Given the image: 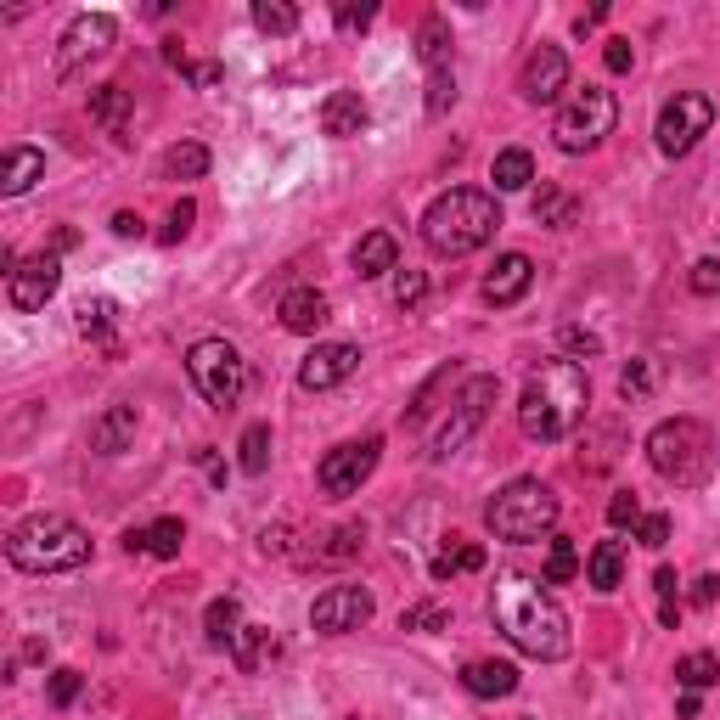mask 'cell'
Masks as SVG:
<instances>
[{
  "mask_svg": "<svg viewBox=\"0 0 720 720\" xmlns=\"http://www.w3.org/2000/svg\"><path fill=\"white\" fill-rule=\"evenodd\" d=\"M490 613H496L501 637H507L518 653H529V659H540V664L569 659V619H563V608L547 597V586H540V580L501 574V586H496V597H490Z\"/></svg>",
  "mask_w": 720,
  "mask_h": 720,
  "instance_id": "1",
  "label": "cell"
},
{
  "mask_svg": "<svg viewBox=\"0 0 720 720\" xmlns=\"http://www.w3.org/2000/svg\"><path fill=\"white\" fill-rule=\"evenodd\" d=\"M586 406H591V378L580 360H540L518 400V428L540 444H558L580 428Z\"/></svg>",
  "mask_w": 720,
  "mask_h": 720,
  "instance_id": "2",
  "label": "cell"
},
{
  "mask_svg": "<svg viewBox=\"0 0 720 720\" xmlns=\"http://www.w3.org/2000/svg\"><path fill=\"white\" fill-rule=\"evenodd\" d=\"M501 226V209L490 192H473V187H457V192H444L428 203L422 214V242L433 259H468L479 253Z\"/></svg>",
  "mask_w": 720,
  "mask_h": 720,
  "instance_id": "3",
  "label": "cell"
},
{
  "mask_svg": "<svg viewBox=\"0 0 720 720\" xmlns=\"http://www.w3.org/2000/svg\"><path fill=\"white\" fill-rule=\"evenodd\" d=\"M7 563L23 574H68L90 563V534L62 512H34L7 534Z\"/></svg>",
  "mask_w": 720,
  "mask_h": 720,
  "instance_id": "4",
  "label": "cell"
},
{
  "mask_svg": "<svg viewBox=\"0 0 720 720\" xmlns=\"http://www.w3.org/2000/svg\"><path fill=\"white\" fill-rule=\"evenodd\" d=\"M648 462H653L659 479H670L681 490L703 484V473L714 462V439H709V428L698 417H670V422H659L648 433Z\"/></svg>",
  "mask_w": 720,
  "mask_h": 720,
  "instance_id": "5",
  "label": "cell"
},
{
  "mask_svg": "<svg viewBox=\"0 0 720 720\" xmlns=\"http://www.w3.org/2000/svg\"><path fill=\"white\" fill-rule=\"evenodd\" d=\"M484 523L501 540H540V534H552V523H558V496L540 484V479H512L484 507Z\"/></svg>",
  "mask_w": 720,
  "mask_h": 720,
  "instance_id": "6",
  "label": "cell"
},
{
  "mask_svg": "<svg viewBox=\"0 0 720 720\" xmlns=\"http://www.w3.org/2000/svg\"><path fill=\"white\" fill-rule=\"evenodd\" d=\"M613 124H619L613 90L586 84V90H574V97L563 102V113H558V124H552V141H558L563 152H591V147H602V136H613Z\"/></svg>",
  "mask_w": 720,
  "mask_h": 720,
  "instance_id": "7",
  "label": "cell"
},
{
  "mask_svg": "<svg viewBox=\"0 0 720 720\" xmlns=\"http://www.w3.org/2000/svg\"><path fill=\"white\" fill-rule=\"evenodd\" d=\"M187 372H192L198 394H203L209 406H220V411H231V406L242 400V389H248V367H242V354H237L226 338L192 343V349H187Z\"/></svg>",
  "mask_w": 720,
  "mask_h": 720,
  "instance_id": "8",
  "label": "cell"
},
{
  "mask_svg": "<svg viewBox=\"0 0 720 720\" xmlns=\"http://www.w3.org/2000/svg\"><path fill=\"white\" fill-rule=\"evenodd\" d=\"M113 40H119V23H113L108 12L73 18V23L62 29V40H57V79H79L84 62H97V57L113 51Z\"/></svg>",
  "mask_w": 720,
  "mask_h": 720,
  "instance_id": "9",
  "label": "cell"
},
{
  "mask_svg": "<svg viewBox=\"0 0 720 720\" xmlns=\"http://www.w3.org/2000/svg\"><path fill=\"white\" fill-rule=\"evenodd\" d=\"M496 389H501V383H496V378H484V372L462 383L457 411H450V422L433 433V457H457V450H462V444L484 428V417H490V406H496Z\"/></svg>",
  "mask_w": 720,
  "mask_h": 720,
  "instance_id": "10",
  "label": "cell"
},
{
  "mask_svg": "<svg viewBox=\"0 0 720 720\" xmlns=\"http://www.w3.org/2000/svg\"><path fill=\"white\" fill-rule=\"evenodd\" d=\"M709 124H714V102L703 97V90H681V97L659 113V152H670V158H681V152H692L703 136H709Z\"/></svg>",
  "mask_w": 720,
  "mask_h": 720,
  "instance_id": "11",
  "label": "cell"
},
{
  "mask_svg": "<svg viewBox=\"0 0 720 720\" xmlns=\"http://www.w3.org/2000/svg\"><path fill=\"white\" fill-rule=\"evenodd\" d=\"M378 457H383V439H378V433H372V439H354V444H338V450H327V457H321L316 479H321L327 496H354L360 484L372 479Z\"/></svg>",
  "mask_w": 720,
  "mask_h": 720,
  "instance_id": "12",
  "label": "cell"
},
{
  "mask_svg": "<svg viewBox=\"0 0 720 720\" xmlns=\"http://www.w3.org/2000/svg\"><path fill=\"white\" fill-rule=\"evenodd\" d=\"M372 591L367 586H332V591H321L316 597V608H310V624L321 630V637H349V630H360L372 619Z\"/></svg>",
  "mask_w": 720,
  "mask_h": 720,
  "instance_id": "13",
  "label": "cell"
},
{
  "mask_svg": "<svg viewBox=\"0 0 720 720\" xmlns=\"http://www.w3.org/2000/svg\"><path fill=\"white\" fill-rule=\"evenodd\" d=\"M62 288V259L57 253H34L23 264L7 270V299L12 310H46V299Z\"/></svg>",
  "mask_w": 720,
  "mask_h": 720,
  "instance_id": "14",
  "label": "cell"
},
{
  "mask_svg": "<svg viewBox=\"0 0 720 720\" xmlns=\"http://www.w3.org/2000/svg\"><path fill=\"white\" fill-rule=\"evenodd\" d=\"M518 90H523V102H558L563 90H569V57L558 46H534L523 57V73H518Z\"/></svg>",
  "mask_w": 720,
  "mask_h": 720,
  "instance_id": "15",
  "label": "cell"
},
{
  "mask_svg": "<svg viewBox=\"0 0 720 720\" xmlns=\"http://www.w3.org/2000/svg\"><path fill=\"white\" fill-rule=\"evenodd\" d=\"M354 367H360V349H354V343H316V349L304 354V367H299V383H304L310 394H327V389H338Z\"/></svg>",
  "mask_w": 720,
  "mask_h": 720,
  "instance_id": "16",
  "label": "cell"
},
{
  "mask_svg": "<svg viewBox=\"0 0 720 720\" xmlns=\"http://www.w3.org/2000/svg\"><path fill=\"white\" fill-rule=\"evenodd\" d=\"M529 282H534V264H529V253H501V259L484 270L479 293H484V304L507 310V304H518V299L529 293Z\"/></svg>",
  "mask_w": 720,
  "mask_h": 720,
  "instance_id": "17",
  "label": "cell"
},
{
  "mask_svg": "<svg viewBox=\"0 0 720 720\" xmlns=\"http://www.w3.org/2000/svg\"><path fill=\"white\" fill-rule=\"evenodd\" d=\"M367 124H372V113H367V102H360V90H332V97L321 102V130L338 136V141L360 136Z\"/></svg>",
  "mask_w": 720,
  "mask_h": 720,
  "instance_id": "18",
  "label": "cell"
},
{
  "mask_svg": "<svg viewBox=\"0 0 720 720\" xmlns=\"http://www.w3.org/2000/svg\"><path fill=\"white\" fill-rule=\"evenodd\" d=\"M277 316H282V327H288V332L310 338V332H321V327H327V293H316V288H293V293H282Z\"/></svg>",
  "mask_w": 720,
  "mask_h": 720,
  "instance_id": "19",
  "label": "cell"
},
{
  "mask_svg": "<svg viewBox=\"0 0 720 720\" xmlns=\"http://www.w3.org/2000/svg\"><path fill=\"white\" fill-rule=\"evenodd\" d=\"M360 547H367V529L360 523H343V529H327L316 547L304 552V563L310 569H338V563H349V558H360Z\"/></svg>",
  "mask_w": 720,
  "mask_h": 720,
  "instance_id": "20",
  "label": "cell"
},
{
  "mask_svg": "<svg viewBox=\"0 0 720 720\" xmlns=\"http://www.w3.org/2000/svg\"><path fill=\"white\" fill-rule=\"evenodd\" d=\"M462 687H468L473 698H512V692H518V670H512L507 659H473V664L462 670Z\"/></svg>",
  "mask_w": 720,
  "mask_h": 720,
  "instance_id": "21",
  "label": "cell"
},
{
  "mask_svg": "<svg viewBox=\"0 0 720 720\" xmlns=\"http://www.w3.org/2000/svg\"><path fill=\"white\" fill-rule=\"evenodd\" d=\"M130 552H147V558H180V547H187V529H180V518H158L147 529H130L124 534Z\"/></svg>",
  "mask_w": 720,
  "mask_h": 720,
  "instance_id": "22",
  "label": "cell"
},
{
  "mask_svg": "<svg viewBox=\"0 0 720 720\" xmlns=\"http://www.w3.org/2000/svg\"><path fill=\"white\" fill-rule=\"evenodd\" d=\"M40 174H46V152H34V147H7V163H0V198H23Z\"/></svg>",
  "mask_w": 720,
  "mask_h": 720,
  "instance_id": "23",
  "label": "cell"
},
{
  "mask_svg": "<svg viewBox=\"0 0 720 720\" xmlns=\"http://www.w3.org/2000/svg\"><path fill=\"white\" fill-rule=\"evenodd\" d=\"M354 270L360 277H389V270H400V242L389 231H367L354 242Z\"/></svg>",
  "mask_w": 720,
  "mask_h": 720,
  "instance_id": "24",
  "label": "cell"
},
{
  "mask_svg": "<svg viewBox=\"0 0 720 720\" xmlns=\"http://www.w3.org/2000/svg\"><path fill=\"white\" fill-rule=\"evenodd\" d=\"M136 433V406H113L108 417L90 422V450H102V457H119Z\"/></svg>",
  "mask_w": 720,
  "mask_h": 720,
  "instance_id": "25",
  "label": "cell"
},
{
  "mask_svg": "<svg viewBox=\"0 0 720 720\" xmlns=\"http://www.w3.org/2000/svg\"><path fill=\"white\" fill-rule=\"evenodd\" d=\"M158 174H163V180H203V174H209V147H203V141H174V147L158 158Z\"/></svg>",
  "mask_w": 720,
  "mask_h": 720,
  "instance_id": "26",
  "label": "cell"
},
{
  "mask_svg": "<svg viewBox=\"0 0 720 720\" xmlns=\"http://www.w3.org/2000/svg\"><path fill=\"white\" fill-rule=\"evenodd\" d=\"M90 119H97L108 136H124V119H130V97L119 84H97L90 90Z\"/></svg>",
  "mask_w": 720,
  "mask_h": 720,
  "instance_id": "27",
  "label": "cell"
},
{
  "mask_svg": "<svg viewBox=\"0 0 720 720\" xmlns=\"http://www.w3.org/2000/svg\"><path fill=\"white\" fill-rule=\"evenodd\" d=\"M270 653H277V637H270L264 624H242L237 637H231V659H237V670H259Z\"/></svg>",
  "mask_w": 720,
  "mask_h": 720,
  "instance_id": "28",
  "label": "cell"
},
{
  "mask_svg": "<svg viewBox=\"0 0 720 720\" xmlns=\"http://www.w3.org/2000/svg\"><path fill=\"white\" fill-rule=\"evenodd\" d=\"M586 580H591L597 591H619V580H624V552H619V540H602V547H591Z\"/></svg>",
  "mask_w": 720,
  "mask_h": 720,
  "instance_id": "29",
  "label": "cell"
},
{
  "mask_svg": "<svg viewBox=\"0 0 720 720\" xmlns=\"http://www.w3.org/2000/svg\"><path fill=\"white\" fill-rule=\"evenodd\" d=\"M490 180H496V192H523L529 180H534V158H529L523 147H507V152H496Z\"/></svg>",
  "mask_w": 720,
  "mask_h": 720,
  "instance_id": "30",
  "label": "cell"
},
{
  "mask_svg": "<svg viewBox=\"0 0 720 720\" xmlns=\"http://www.w3.org/2000/svg\"><path fill=\"white\" fill-rule=\"evenodd\" d=\"M417 57H422L428 73H444V68H450V29H444V18H422V29H417Z\"/></svg>",
  "mask_w": 720,
  "mask_h": 720,
  "instance_id": "31",
  "label": "cell"
},
{
  "mask_svg": "<svg viewBox=\"0 0 720 720\" xmlns=\"http://www.w3.org/2000/svg\"><path fill=\"white\" fill-rule=\"evenodd\" d=\"M203 630H209L214 648H231V637L242 630V602H237V597H214L209 613H203Z\"/></svg>",
  "mask_w": 720,
  "mask_h": 720,
  "instance_id": "32",
  "label": "cell"
},
{
  "mask_svg": "<svg viewBox=\"0 0 720 720\" xmlns=\"http://www.w3.org/2000/svg\"><path fill=\"white\" fill-rule=\"evenodd\" d=\"M534 220H540V226L569 231V226L580 220V203H574L569 192H558V187H540V198H534Z\"/></svg>",
  "mask_w": 720,
  "mask_h": 720,
  "instance_id": "33",
  "label": "cell"
},
{
  "mask_svg": "<svg viewBox=\"0 0 720 720\" xmlns=\"http://www.w3.org/2000/svg\"><path fill=\"white\" fill-rule=\"evenodd\" d=\"M574 574H580V552H574V540L552 534V540H547V569H540V580H547V586H569Z\"/></svg>",
  "mask_w": 720,
  "mask_h": 720,
  "instance_id": "34",
  "label": "cell"
},
{
  "mask_svg": "<svg viewBox=\"0 0 720 720\" xmlns=\"http://www.w3.org/2000/svg\"><path fill=\"white\" fill-rule=\"evenodd\" d=\"M484 569V547H444L433 558V580H457V574H473Z\"/></svg>",
  "mask_w": 720,
  "mask_h": 720,
  "instance_id": "35",
  "label": "cell"
},
{
  "mask_svg": "<svg viewBox=\"0 0 720 720\" xmlns=\"http://www.w3.org/2000/svg\"><path fill=\"white\" fill-rule=\"evenodd\" d=\"M237 450H242V457H237V462H242V473H248V479H259V473L270 468V428H264V422H253V428L242 433V444H237Z\"/></svg>",
  "mask_w": 720,
  "mask_h": 720,
  "instance_id": "36",
  "label": "cell"
},
{
  "mask_svg": "<svg viewBox=\"0 0 720 720\" xmlns=\"http://www.w3.org/2000/svg\"><path fill=\"white\" fill-rule=\"evenodd\" d=\"M676 681H681L687 692H703V687L720 681V659H714V653H687V659L676 664Z\"/></svg>",
  "mask_w": 720,
  "mask_h": 720,
  "instance_id": "37",
  "label": "cell"
},
{
  "mask_svg": "<svg viewBox=\"0 0 720 720\" xmlns=\"http://www.w3.org/2000/svg\"><path fill=\"white\" fill-rule=\"evenodd\" d=\"M253 23L264 34H293L299 29V12L288 7V0H253Z\"/></svg>",
  "mask_w": 720,
  "mask_h": 720,
  "instance_id": "38",
  "label": "cell"
},
{
  "mask_svg": "<svg viewBox=\"0 0 720 720\" xmlns=\"http://www.w3.org/2000/svg\"><path fill=\"white\" fill-rule=\"evenodd\" d=\"M619 394L624 400H648L653 394V367H648V360H630V367L619 372Z\"/></svg>",
  "mask_w": 720,
  "mask_h": 720,
  "instance_id": "39",
  "label": "cell"
},
{
  "mask_svg": "<svg viewBox=\"0 0 720 720\" xmlns=\"http://www.w3.org/2000/svg\"><path fill=\"white\" fill-rule=\"evenodd\" d=\"M422 299H428V277H422V270H394V304L417 310Z\"/></svg>",
  "mask_w": 720,
  "mask_h": 720,
  "instance_id": "40",
  "label": "cell"
},
{
  "mask_svg": "<svg viewBox=\"0 0 720 720\" xmlns=\"http://www.w3.org/2000/svg\"><path fill=\"white\" fill-rule=\"evenodd\" d=\"M608 523H613V529H637V523H642V501H637V490H613V501H608Z\"/></svg>",
  "mask_w": 720,
  "mask_h": 720,
  "instance_id": "41",
  "label": "cell"
},
{
  "mask_svg": "<svg viewBox=\"0 0 720 720\" xmlns=\"http://www.w3.org/2000/svg\"><path fill=\"white\" fill-rule=\"evenodd\" d=\"M450 102H457V79H450V68L428 73V113L439 119V113H450Z\"/></svg>",
  "mask_w": 720,
  "mask_h": 720,
  "instance_id": "42",
  "label": "cell"
},
{
  "mask_svg": "<svg viewBox=\"0 0 720 720\" xmlns=\"http://www.w3.org/2000/svg\"><path fill=\"white\" fill-rule=\"evenodd\" d=\"M108 327H113V304H108V299L79 304V332H84V338H102Z\"/></svg>",
  "mask_w": 720,
  "mask_h": 720,
  "instance_id": "43",
  "label": "cell"
},
{
  "mask_svg": "<svg viewBox=\"0 0 720 720\" xmlns=\"http://www.w3.org/2000/svg\"><path fill=\"white\" fill-rule=\"evenodd\" d=\"M439 624H444V608H439V602H417V608L400 613V630H439Z\"/></svg>",
  "mask_w": 720,
  "mask_h": 720,
  "instance_id": "44",
  "label": "cell"
},
{
  "mask_svg": "<svg viewBox=\"0 0 720 720\" xmlns=\"http://www.w3.org/2000/svg\"><path fill=\"white\" fill-rule=\"evenodd\" d=\"M687 282H692V293H698V299H714V293H720V259H698Z\"/></svg>",
  "mask_w": 720,
  "mask_h": 720,
  "instance_id": "45",
  "label": "cell"
},
{
  "mask_svg": "<svg viewBox=\"0 0 720 720\" xmlns=\"http://www.w3.org/2000/svg\"><path fill=\"white\" fill-rule=\"evenodd\" d=\"M637 540H642L648 552H664V540H670V518H664V512H648V518L637 523Z\"/></svg>",
  "mask_w": 720,
  "mask_h": 720,
  "instance_id": "46",
  "label": "cell"
},
{
  "mask_svg": "<svg viewBox=\"0 0 720 720\" xmlns=\"http://www.w3.org/2000/svg\"><path fill=\"white\" fill-rule=\"evenodd\" d=\"M192 220H198V203H192V198H180V203L169 209V226H163V242H180V237H187V231H192Z\"/></svg>",
  "mask_w": 720,
  "mask_h": 720,
  "instance_id": "47",
  "label": "cell"
},
{
  "mask_svg": "<svg viewBox=\"0 0 720 720\" xmlns=\"http://www.w3.org/2000/svg\"><path fill=\"white\" fill-rule=\"evenodd\" d=\"M79 687H84L79 670H51V703H57V709H68V703L79 698Z\"/></svg>",
  "mask_w": 720,
  "mask_h": 720,
  "instance_id": "48",
  "label": "cell"
},
{
  "mask_svg": "<svg viewBox=\"0 0 720 720\" xmlns=\"http://www.w3.org/2000/svg\"><path fill=\"white\" fill-rule=\"evenodd\" d=\"M332 18H338V29H343V34H354V29H367V23L378 18V7H354V0H343V7H338Z\"/></svg>",
  "mask_w": 720,
  "mask_h": 720,
  "instance_id": "49",
  "label": "cell"
},
{
  "mask_svg": "<svg viewBox=\"0 0 720 720\" xmlns=\"http://www.w3.org/2000/svg\"><path fill=\"white\" fill-rule=\"evenodd\" d=\"M558 338H563V349H574V354H602V338L586 332V327H563Z\"/></svg>",
  "mask_w": 720,
  "mask_h": 720,
  "instance_id": "50",
  "label": "cell"
},
{
  "mask_svg": "<svg viewBox=\"0 0 720 720\" xmlns=\"http://www.w3.org/2000/svg\"><path fill=\"white\" fill-rule=\"evenodd\" d=\"M602 62H608V73H630V62H637V51H630V40H608Z\"/></svg>",
  "mask_w": 720,
  "mask_h": 720,
  "instance_id": "51",
  "label": "cell"
},
{
  "mask_svg": "<svg viewBox=\"0 0 720 720\" xmlns=\"http://www.w3.org/2000/svg\"><path fill=\"white\" fill-rule=\"evenodd\" d=\"M147 226H141V214H130V209H119L113 214V237H141Z\"/></svg>",
  "mask_w": 720,
  "mask_h": 720,
  "instance_id": "52",
  "label": "cell"
},
{
  "mask_svg": "<svg viewBox=\"0 0 720 720\" xmlns=\"http://www.w3.org/2000/svg\"><path fill=\"white\" fill-rule=\"evenodd\" d=\"M714 597H720V580H714V574H703V580H692V602H698V608H709Z\"/></svg>",
  "mask_w": 720,
  "mask_h": 720,
  "instance_id": "53",
  "label": "cell"
},
{
  "mask_svg": "<svg viewBox=\"0 0 720 720\" xmlns=\"http://www.w3.org/2000/svg\"><path fill=\"white\" fill-rule=\"evenodd\" d=\"M653 591H659L664 602H676V574H670V569H659V574H653Z\"/></svg>",
  "mask_w": 720,
  "mask_h": 720,
  "instance_id": "54",
  "label": "cell"
},
{
  "mask_svg": "<svg viewBox=\"0 0 720 720\" xmlns=\"http://www.w3.org/2000/svg\"><path fill=\"white\" fill-rule=\"evenodd\" d=\"M602 18H608V7H591V12H586V18H580V23H574V29H580V34H591V29H597V23H602Z\"/></svg>",
  "mask_w": 720,
  "mask_h": 720,
  "instance_id": "55",
  "label": "cell"
}]
</instances>
